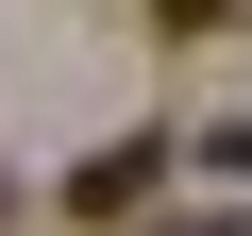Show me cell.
I'll use <instances>...</instances> for the list:
<instances>
[{
    "mask_svg": "<svg viewBox=\"0 0 252 236\" xmlns=\"http://www.w3.org/2000/svg\"><path fill=\"white\" fill-rule=\"evenodd\" d=\"M168 169H185V135H168V118H135V135H101V152L67 169V219H101V236H118V219H152Z\"/></svg>",
    "mask_w": 252,
    "mask_h": 236,
    "instance_id": "6da1fadb",
    "label": "cell"
},
{
    "mask_svg": "<svg viewBox=\"0 0 252 236\" xmlns=\"http://www.w3.org/2000/svg\"><path fill=\"white\" fill-rule=\"evenodd\" d=\"M135 17H152L168 51H202V34H235V17H252V0H135Z\"/></svg>",
    "mask_w": 252,
    "mask_h": 236,
    "instance_id": "7a4b0ae2",
    "label": "cell"
},
{
    "mask_svg": "<svg viewBox=\"0 0 252 236\" xmlns=\"http://www.w3.org/2000/svg\"><path fill=\"white\" fill-rule=\"evenodd\" d=\"M152 236H252V219H152Z\"/></svg>",
    "mask_w": 252,
    "mask_h": 236,
    "instance_id": "3957f363",
    "label": "cell"
},
{
    "mask_svg": "<svg viewBox=\"0 0 252 236\" xmlns=\"http://www.w3.org/2000/svg\"><path fill=\"white\" fill-rule=\"evenodd\" d=\"M0 236H17V169H0Z\"/></svg>",
    "mask_w": 252,
    "mask_h": 236,
    "instance_id": "277c9868",
    "label": "cell"
}]
</instances>
